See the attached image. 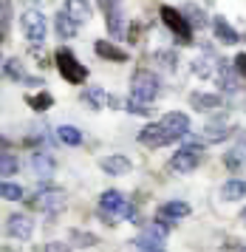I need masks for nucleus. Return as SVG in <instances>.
<instances>
[{
  "label": "nucleus",
  "instance_id": "obj_24",
  "mask_svg": "<svg viewBox=\"0 0 246 252\" xmlns=\"http://www.w3.org/2000/svg\"><path fill=\"white\" fill-rule=\"evenodd\" d=\"M221 198L224 201H238V198H246V182L241 179H232L221 187Z\"/></svg>",
  "mask_w": 246,
  "mask_h": 252
},
{
  "label": "nucleus",
  "instance_id": "obj_9",
  "mask_svg": "<svg viewBox=\"0 0 246 252\" xmlns=\"http://www.w3.org/2000/svg\"><path fill=\"white\" fill-rule=\"evenodd\" d=\"M6 232H9L11 238L17 241H29L34 232V224L29 216H23V213H11L9 218H6Z\"/></svg>",
  "mask_w": 246,
  "mask_h": 252
},
{
  "label": "nucleus",
  "instance_id": "obj_32",
  "mask_svg": "<svg viewBox=\"0 0 246 252\" xmlns=\"http://www.w3.org/2000/svg\"><path fill=\"white\" fill-rule=\"evenodd\" d=\"M192 71H195L198 77H204V80H210L215 71H218V63L213 65V63H210L207 57H195V60H192Z\"/></svg>",
  "mask_w": 246,
  "mask_h": 252
},
{
  "label": "nucleus",
  "instance_id": "obj_33",
  "mask_svg": "<svg viewBox=\"0 0 246 252\" xmlns=\"http://www.w3.org/2000/svg\"><path fill=\"white\" fill-rule=\"evenodd\" d=\"M0 195L6 198V201H23V187L14 182H6L3 179V187H0Z\"/></svg>",
  "mask_w": 246,
  "mask_h": 252
},
{
  "label": "nucleus",
  "instance_id": "obj_2",
  "mask_svg": "<svg viewBox=\"0 0 246 252\" xmlns=\"http://www.w3.org/2000/svg\"><path fill=\"white\" fill-rule=\"evenodd\" d=\"M158 14H161V23L173 32L176 43H179V46H190L192 43V26H190V20L184 17V12L173 9V6H161Z\"/></svg>",
  "mask_w": 246,
  "mask_h": 252
},
{
  "label": "nucleus",
  "instance_id": "obj_7",
  "mask_svg": "<svg viewBox=\"0 0 246 252\" xmlns=\"http://www.w3.org/2000/svg\"><path fill=\"white\" fill-rule=\"evenodd\" d=\"M124 204H127V198L119 190H105L99 195V218L105 224H116V218H122Z\"/></svg>",
  "mask_w": 246,
  "mask_h": 252
},
{
  "label": "nucleus",
  "instance_id": "obj_36",
  "mask_svg": "<svg viewBox=\"0 0 246 252\" xmlns=\"http://www.w3.org/2000/svg\"><path fill=\"white\" fill-rule=\"evenodd\" d=\"M156 60L161 63V68H167V71H176V63H179L173 51H158V54H156Z\"/></svg>",
  "mask_w": 246,
  "mask_h": 252
},
{
  "label": "nucleus",
  "instance_id": "obj_18",
  "mask_svg": "<svg viewBox=\"0 0 246 252\" xmlns=\"http://www.w3.org/2000/svg\"><path fill=\"white\" fill-rule=\"evenodd\" d=\"M93 51H96L102 60H111V63H127V51H122L119 46H113V43H108V40H96V43H93Z\"/></svg>",
  "mask_w": 246,
  "mask_h": 252
},
{
  "label": "nucleus",
  "instance_id": "obj_39",
  "mask_svg": "<svg viewBox=\"0 0 246 252\" xmlns=\"http://www.w3.org/2000/svg\"><path fill=\"white\" fill-rule=\"evenodd\" d=\"M235 68H238L241 77H246V54H238L235 57Z\"/></svg>",
  "mask_w": 246,
  "mask_h": 252
},
{
  "label": "nucleus",
  "instance_id": "obj_23",
  "mask_svg": "<svg viewBox=\"0 0 246 252\" xmlns=\"http://www.w3.org/2000/svg\"><path fill=\"white\" fill-rule=\"evenodd\" d=\"M133 244H136V250L139 252H167L164 250V241L156 238V235H150V232H142Z\"/></svg>",
  "mask_w": 246,
  "mask_h": 252
},
{
  "label": "nucleus",
  "instance_id": "obj_14",
  "mask_svg": "<svg viewBox=\"0 0 246 252\" xmlns=\"http://www.w3.org/2000/svg\"><path fill=\"white\" fill-rule=\"evenodd\" d=\"M99 167L108 176H127V173L133 170L130 159H124V156H105V159H99Z\"/></svg>",
  "mask_w": 246,
  "mask_h": 252
},
{
  "label": "nucleus",
  "instance_id": "obj_13",
  "mask_svg": "<svg viewBox=\"0 0 246 252\" xmlns=\"http://www.w3.org/2000/svg\"><path fill=\"white\" fill-rule=\"evenodd\" d=\"M190 108L201 111V114H210L215 108H221V96H218V94H207V91H192L190 94Z\"/></svg>",
  "mask_w": 246,
  "mask_h": 252
},
{
  "label": "nucleus",
  "instance_id": "obj_1",
  "mask_svg": "<svg viewBox=\"0 0 246 252\" xmlns=\"http://www.w3.org/2000/svg\"><path fill=\"white\" fill-rule=\"evenodd\" d=\"M201 156H204V145L192 136V133H187V136H184V145L179 148V153H173V159H170V170L173 173H190L201 164Z\"/></svg>",
  "mask_w": 246,
  "mask_h": 252
},
{
  "label": "nucleus",
  "instance_id": "obj_6",
  "mask_svg": "<svg viewBox=\"0 0 246 252\" xmlns=\"http://www.w3.org/2000/svg\"><path fill=\"white\" fill-rule=\"evenodd\" d=\"M136 139H139V145H145L147 150H156V148H164V145H173L179 136H176L173 130H167L161 122H153V125L142 127Z\"/></svg>",
  "mask_w": 246,
  "mask_h": 252
},
{
  "label": "nucleus",
  "instance_id": "obj_16",
  "mask_svg": "<svg viewBox=\"0 0 246 252\" xmlns=\"http://www.w3.org/2000/svg\"><path fill=\"white\" fill-rule=\"evenodd\" d=\"M224 164L232 173L244 170V164H246V136H241V142H238L235 148L229 150V153H224Z\"/></svg>",
  "mask_w": 246,
  "mask_h": 252
},
{
  "label": "nucleus",
  "instance_id": "obj_19",
  "mask_svg": "<svg viewBox=\"0 0 246 252\" xmlns=\"http://www.w3.org/2000/svg\"><path fill=\"white\" fill-rule=\"evenodd\" d=\"M31 167L40 179H51V173H54V159H51V153H45V150L31 153Z\"/></svg>",
  "mask_w": 246,
  "mask_h": 252
},
{
  "label": "nucleus",
  "instance_id": "obj_3",
  "mask_svg": "<svg viewBox=\"0 0 246 252\" xmlns=\"http://www.w3.org/2000/svg\"><path fill=\"white\" fill-rule=\"evenodd\" d=\"M65 204H68V195H65V190H60V187H45V190H40V193L29 201L31 210H40V213H45V216L62 213Z\"/></svg>",
  "mask_w": 246,
  "mask_h": 252
},
{
  "label": "nucleus",
  "instance_id": "obj_34",
  "mask_svg": "<svg viewBox=\"0 0 246 252\" xmlns=\"http://www.w3.org/2000/svg\"><path fill=\"white\" fill-rule=\"evenodd\" d=\"M14 173H17V159L3 150V156H0V176L6 179V176H14Z\"/></svg>",
  "mask_w": 246,
  "mask_h": 252
},
{
  "label": "nucleus",
  "instance_id": "obj_22",
  "mask_svg": "<svg viewBox=\"0 0 246 252\" xmlns=\"http://www.w3.org/2000/svg\"><path fill=\"white\" fill-rule=\"evenodd\" d=\"M65 12L71 14L79 26L91 20V6L85 3V0H68V3H65Z\"/></svg>",
  "mask_w": 246,
  "mask_h": 252
},
{
  "label": "nucleus",
  "instance_id": "obj_21",
  "mask_svg": "<svg viewBox=\"0 0 246 252\" xmlns=\"http://www.w3.org/2000/svg\"><path fill=\"white\" fill-rule=\"evenodd\" d=\"M77 20H74V17H71V14L68 12H60L54 17V29H57V34L62 37V40H71V37L77 34Z\"/></svg>",
  "mask_w": 246,
  "mask_h": 252
},
{
  "label": "nucleus",
  "instance_id": "obj_8",
  "mask_svg": "<svg viewBox=\"0 0 246 252\" xmlns=\"http://www.w3.org/2000/svg\"><path fill=\"white\" fill-rule=\"evenodd\" d=\"M23 23V32H26V37H29V43H31L34 48L43 46L45 40V32H48V23H45V17L37 9H26V14L20 17Z\"/></svg>",
  "mask_w": 246,
  "mask_h": 252
},
{
  "label": "nucleus",
  "instance_id": "obj_25",
  "mask_svg": "<svg viewBox=\"0 0 246 252\" xmlns=\"http://www.w3.org/2000/svg\"><path fill=\"white\" fill-rule=\"evenodd\" d=\"M57 139H60L62 145L77 148V145H82V130L74 127V125H60V127H57Z\"/></svg>",
  "mask_w": 246,
  "mask_h": 252
},
{
  "label": "nucleus",
  "instance_id": "obj_37",
  "mask_svg": "<svg viewBox=\"0 0 246 252\" xmlns=\"http://www.w3.org/2000/svg\"><path fill=\"white\" fill-rule=\"evenodd\" d=\"M145 232H150V235H156V238H161V241L167 238V227H164V221H158V218L153 221V224H147Z\"/></svg>",
  "mask_w": 246,
  "mask_h": 252
},
{
  "label": "nucleus",
  "instance_id": "obj_35",
  "mask_svg": "<svg viewBox=\"0 0 246 252\" xmlns=\"http://www.w3.org/2000/svg\"><path fill=\"white\" fill-rule=\"evenodd\" d=\"M71 244H74V247H93L96 238H93L91 232H82V229H71Z\"/></svg>",
  "mask_w": 246,
  "mask_h": 252
},
{
  "label": "nucleus",
  "instance_id": "obj_4",
  "mask_svg": "<svg viewBox=\"0 0 246 252\" xmlns=\"http://www.w3.org/2000/svg\"><path fill=\"white\" fill-rule=\"evenodd\" d=\"M54 63H57V68H60V74H62V80L71 82V85H79V82L88 80V68H85L68 48H57Z\"/></svg>",
  "mask_w": 246,
  "mask_h": 252
},
{
  "label": "nucleus",
  "instance_id": "obj_40",
  "mask_svg": "<svg viewBox=\"0 0 246 252\" xmlns=\"http://www.w3.org/2000/svg\"><path fill=\"white\" fill-rule=\"evenodd\" d=\"M139 32H142V26L133 23V29H130V43H139Z\"/></svg>",
  "mask_w": 246,
  "mask_h": 252
},
{
  "label": "nucleus",
  "instance_id": "obj_29",
  "mask_svg": "<svg viewBox=\"0 0 246 252\" xmlns=\"http://www.w3.org/2000/svg\"><path fill=\"white\" fill-rule=\"evenodd\" d=\"M105 14H108V32H111L113 37L122 40L124 37V17H122V12H119V9H111V12H105Z\"/></svg>",
  "mask_w": 246,
  "mask_h": 252
},
{
  "label": "nucleus",
  "instance_id": "obj_10",
  "mask_svg": "<svg viewBox=\"0 0 246 252\" xmlns=\"http://www.w3.org/2000/svg\"><path fill=\"white\" fill-rule=\"evenodd\" d=\"M215 80L221 85V91H238V68L235 63L229 60H218V71H215Z\"/></svg>",
  "mask_w": 246,
  "mask_h": 252
},
{
  "label": "nucleus",
  "instance_id": "obj_38",
  "mask_svg": "<svg viewBox=\"0 0 246 252\" xmlns=\"http://www.w3.org/2000/svg\"><path fill=\"white\" fill-rule=\"evenodd\" d=\"M37 252H71V247L62 244V241H48V244H43Z\"/></svg>",
  "mask_w": 246,
  "mask_h": 252
},
{
  "label": "nucleus",
  "instance_id": "obj_12",
  "mask_svg": "<svg viewBox=\"0 0 246 252\" xmlns=\"http://www.w3.org/2000/svg\"><path fill=\"white\" fill-rule=\"evenodd\" d=\"M161 125L167 127V130H173L176 136H187L190 133V116L187 114H179V111H170V114L161 116Z\"/></svg>",
  "mask_w": 246,
  "mask_h": 252
},
{
  "label": "nucleus",
  "instance_id": "obj_41",
  "mask_svg": "<svg viewBox=\"0 0 246 252\" xmlns=\"http://www.w3.org/2000/svg\"><path fill=\"white\" fill-rule=\"evenodd\" d=\"M23 3H26V6H40L43 0H23Z\"/></svg>",
  "mask_w": 246,
  "mask_h": 252
},
{
  "label": "nucleus",
  "instance_id": "obj_28",
  "mask_svg": "<svg viewBox=\"0 0 246 252\" xmlns=\"http://www.w3.org/2000/svg\"><path fill=\"white\" fill-rule=\"evenodd\" d=\"M26 105L34 108V111H48L51 105H54V96L48 91H40V94H31V96H26Z\"/></svg>",
  "mask_w": 246,
  "mask_h": 252
},
{
  "label": "nucleus",
  "instance_id": "obj_20",
  "mask_svg": "<svg viewBox=\"0 0 246 252\" xmlns=\"http://www.w3.org/2000/svg\"><path fill=\"white\" fill-rule=\"evenodd\" d=\"M82 102L88 105V108H93V111H99L105 102H111V96H108V91H105V88H99V85H91V88H85V91H82Z\"/></svg>",
  "mask_w": 246,
  "mask_h": 252
},
{
  "label": "nucleus",
  "instance_id": "obj_5",
  "mask_svg": "<svg viewBox=\"0 0 246 252\" xmlns=\"http://www.w3.org/2000/svg\"><path fill=\"white\" fill-rule=\"evenodd\" d=\"M158 94H161V80H158L153 71H136L133 80H130V96H139L145 102H153Z\"/></svg>",
  "mask_w": 246,
  "mask_h": 252
},
{
  "label": "nucleus",
  "instance_id": "obj_26",
  "mask_svg": "<svg viewBox=\"0 0 246 252\" xmlns=\"http://www.w3.org/2000/svg\"><path fill=\"white\" fill-rule=\"evenodd\" d=\"M181 12H184V17L190 20V26H192V29H207V26H210V20H207V14H204V9H198L195 3H187V6H184Z\"/></svg>",
  "mask_w": 246,
  "mask_h": 252
},
{
  "label": "nucleus",
  "instance_id": "obj_17",
  "mask_svg": "<svg viewBox=\"0 0 246 252\" xmlns=\"http://www.w3.org/2000/svg\"><path fill=\"white\" fill-rule=\"evenodd\" d=\"M213 32H215V40H221L224 46L241 43V34H238L235 29L226 23V17H215V20H213Z\"/></svg>",
  "mask_w": 246,
  "mask_h": 252
},
{
  "label": "nucleus",
  "instance_id": "obj_27",
  "mask_svg": "<svg viewBox=\"0 0 246 252\" xmlns=\"http://www.w3.org/2000/svg\"><path fill=\"white\" fill-rule=\"evenodd\" d=\"M3 77H9L14 82H26V71H23V63L20 60H3Z\"/></svg>",
  "mask_w": 246,
  "mask_h": 252
},
{
  "label": "nucleus",
  "instance_id": "obj_11",
  "mask_svg": "<svg viewBox=\"0 0 246 252\" xmlns=\"http://www.w3.org/2000/svg\"><path fill=\"white\" fill-rule=\"evenodd\" d=\"M184 216H190V204L187 201H167V204H161L156 210V218L158 221H179V218H184Z\"/></svg>",
  "mask_w": 246,
  "mask_h": 252
},
{
  "label": "nucleus",
  "instance_id": "obj_30",
  "mask_svg": "<svg viewBox=\"0 0 246 252\" xmlns=\"http://www.w3.org/2000/svg\"><path fill=\"white\" fill-rule=\"evenodd\" d=\"M9 26H11V0H0V37L9 40Z\"/></svg>",
  "mask_w": 246,
  "mask_h": 252
},
{
  "label": "nucleus",
  "instance_id": "obj_42",
  "mask_svg": "<svg viewBox=\"0 0 246 252\" xmlns=\"http://www.w3.org/2000/svg\"><path fill=\"white\" fill-rule=\"evenodd\" d=\"M241 224L246 227V210H241Z\"/></svg>",
  "mask_w": 246,
  "mask_h": 252
},
{
  "label": "nucleus",
  "instance_id": "obj_15",
  "mask_svg": "<svg viewBox=\"0 0 246 252\" xmlns=\"http://www.w3.org/2000/svg\"><path fill=\"white\" fill-rule=\"evenodd\" d=\"M232 136V127L226 125L224 119H213V122H207L204 125V139L210 142V145H215V142H224V139Z\"/></svg>",
  "mask_w": 246,
  "mask_h": 252
},
{
  "label": "nucleus",
  "instance_id": "obj_31",
  "mask_svg": "<svg viewBox=\"0 0 246 252\" xmlns=\"http://www.w3.org/2000/svg\"><path fill=\"white\" fill-rule=\"evenodd\" d=\"M124 108H127L133 116H150L153 114V105L145 102V99H139V96H130V99L124 102Z\"/></svg>",
  "mask_w": 246,
  "mask_h": 252
}]
</instances>
